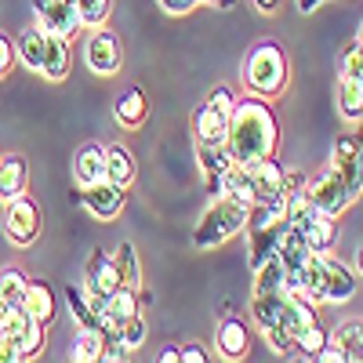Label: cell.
<instances>
[{
    "mask_svg": "<svg viewBox=\"0 0 363 363\" xmlns=\"http://www.w3.org/2000/svg\"><path fill=\"white\" fill-rule=\"evenodd\" d=\"M113 265H116V272H120V284L124 287H131V291H138V284H142V265H138V255H135V244H120L116 247V255H113Z\"/></svg>",
    "mask_w": 363,
    "mask_h": 363,
    "instance_id": "cell-28",
    "label": "cell"
},
{
    "mask_svg": "<svg viewBox=\"0 0 363 363\" xmlns=\"http://www.w3.org/2000/svg\"><path fill=\"white\" fill-rule=\"evenodd\" d=\"M4 338L18 342V349H22L26 359H37V356L44 352V345H48V327H44L40 320L29 316L26 306H18L15 316L8 320V327H4Z\"/></svg>",
    "mask_w": 363,
    "mask_h": 363,
    "instance_id": "cell-11",
    "label": "cell"
},
{
    "mask_svg": "<svg viewBox=\"0 0 363 363\" xmlns=\"http://www.w3.org/2000/svg\"><path fill=\"white\" fill-rule=\"evenodd\" d=\"M22 306V301H8V298H0V335H4V327H8V320L15 316V309Z\"/></svg>",
    "mask_w": 363,
    "mask_h": 363,
    "instance_id": "cell-44",
    "label": "cell"
},
{
    "mask_svg": "<svg viewBox=\"0 0 363 363\" xmlns=\"http://www.w3.org/2000/svg\"><path fill=\"white\" fill-rule=\"evenodd\" d=\"M157 363H182L178 345H164V349H160V356H157Z\"/></svg>",
    "mask_w": 363,
    "mask_h": 363,
    "instance_id": "cell-45",
    "label": "cell"
},
{
    "mask_svg": "<svg viewBox=\"0 0 363 363\" xmlns=\"http://www.w3.org/2000/svg\"><path fill=\"white\" fill-rule=\"evenodd\" d=\"M22 306L29 309V316L40 320V323L48 327V323L55 320V313H58V294H55V287H51L48 280H29Z\"/></svg>",
    "mask_w": 363,
    "mask_h": 363,
    "instance_id": "cell-19",
    "label": "cell"
},
{
    "mask_svg": "<svg viewBox=\"0 0 363 363\" xmlns=\"http://www.w3.org/2000/svg\"><path fill=\"white\" fill-rule=\"evenodd\" d=\"M251 4H255L262 15H272V11H280V4H284V0H251Z\"/></svg>",
    "mask_w": 363,
    "mask_h": 363,
    "instance_id": "cell-46",
    "label": "cell"
},
{
    "mask_svg": "<svg viewBox=\"0 0 363 363\" xmlns=\"http://www.w3.org/2000/svg\"><path fill=\"white\" fill-rule=\"evenodd\" d=\"M69 363H80V359H73V356H69Z\"/></svg>",
    "mask_w": 363,
    "mask_h": 363,
    "instance_id": "cell-49",
    "label": "cell"
},
{
    "mask_svg": "<svg viewBox=\"0 0 363 363\" xmlns=\"http://www.w3.org/2000/svg\"><path fill=\"white\" fill-rule=\"evenodd\" d=\"M73 69V51H69V40L62 37H51L48 33V48H44V62H40V73L48 80H66Z\"/></svg>",
    "mask_w": 363,
    "mask_h": 363,
    "instance_id": "cell-23",
    "label": "cell"
},
{
    "mask_svg": "<svg viewBox=\"0 0 363 363\" xmlns=\"http://www.w3.org/2000/svg\"><path fill=\"white\" fill-rule=\"evenodd\" d=\"M73 178L80 182V189L102 182V178H106V145H99V142L80 145V153H77V160H73Z\"/></svg>",
    "mask_w": 363,
    "mask_h": 363,
    "instance_id": "cell-16",
    "label": "cell"
},
{
    "mask_svg": "<svg viewBox=\"0 0 363 363\" xmlns=\"http://www.w3.org/2000/svg\"><path fill=\"white\" fill-rule=\"evenodd\" d=\"M309 203L320 211V215H327V218H338V215H345V211L352 207V196L345 193L342 178L327 167L316 182H309Z\"/></svg>",
    "mask_w": 363,
    "mask_h": 363,
    "instance_id": "cell-9",
    "label": "cell"
},
{
    "mask_svg": "<svg viewBox=\"0 0 363 363\" xmlns=\"http://www.w3.org/2000/svg\"><path fill=\"white\" fill-rule=\"evenodd\" d=\"M218 196L251 207V171L244 164H229L222 171V178H218Z\"/></svg>",
    "mask_w": 363,
    "mask_h": 363,
    "instance_id": "cell-24",
    "label": "cell"
},
{
    "mask_svg": "<svg viewBox=\"0 0 363 363\" xmlns=\"http://www.w3.org/2000/svg\"><path fill=\"white\" fill-rule=\"evenodd\" d=\"M135 313H138V291H131V287H116V291L102 301V306L95 309L102 330L116 327L120 320H128V316H135Z\"/></svg>",
    "mask_w": 363,
    "mask_h": 363,
    "instance_id": "cell-15",
    "label": "cell"
},
{
    "mask_svg": "<svg viewBox=\"0 0 363 363\" xmlns=\"http://www.w3.org/2000/svg\"><path fill=\"white\" fill-rule=\"evenodd\" d=\"M330 171L342 178V186L352 200H359V189H363V145L356 135H342L330 149Z\"/></svg>",
    "mask_w": 363,
    "mask_h": 363,
    "instance_id": "cell-8",
    "label": "cell"
},
{
    "mask_svg": "<svg viewBox=\"0 0 363 363\" xmlns=\"http://www.w3.org/2000/svg\"><path fill=\"white\" fill-rule=\"evenodd\" d=\"M294 233L306 240V247L313 255H330L335 244H338V218H327V215H320V211H313Z\"/></svg>",
    "mask_w": 363,
    "mask_h": 363,
    "instance_id": "cell-14",
    "label": "cell"
},
{
    "mask_svg": "<svg viewBox=\"0 0 363 363\" xmlns=\"http://www.w3.org/2000/svg\"><path fill=\"white\" fill-rule=\"evenodd\" d=\"M338 69H342V77H363V44H359V37L342 48Z\"/></svg>",
    "mask_w": 363,
    "mask_h": 363,
    "instance_id": "cell-36",
    "label": "cell"
},
{
    "mask_svg": "<svg viewBox=\"0 0 363 363\" xmlns=\"http://www.w3.org/2000/svg\"><path fill=\"white\" fill-rule=\"evenodd\" d=\"M363 327H359V320H349V323H342L335 335H330V345L335 349H342L349 359H356V363H363Z\"/></svg>",
    "mask_w": 363,
    "mask_h": 363,
    "instance_id": "cell-30",
    "label": "cell"
},
{
    "mask_svg": "<svg viewBox=\"0 0 363 363\" xmlns=\"http://www.w3.org/2000/svg\"><path fill=\"white\" fill-rule=\"evenodd\" d=\"M4 207H8V211H4V229H8V236H11V244H18V247L37 244V236H40V229H44V215H40L37 200H29V196L22 193V196L8 200Z\"/></svg>",
    "mask_w": 363,
    "mask_h": 363,
    "instance_id": "cell-6",
    "label": "cell"
},
{
    "mask_svg": "<svg viewBox=\"0 0 363 363\" xmlns=\"http://www.w3.org/2000/svg\"><path fill=\"white\" fill-rule=\"evenodd\" d=\"M313 363H356V359H349V356H345L342 349H335V345L327 342V345H323V349H320V352L313 356Z\"/></svg>",
    "mask_w": 363,
    "mask_h": 363,
    "instance_id": "cell-42",
    "label": "cell"
},
{
    "mask_svg": "<svg viewBox=\"0 0 363 363\" xmlns=\"http://www.w3.org/2000/svg\"><path fill=\"white\" fill-rule=\"evenodd\" d=\"M200 4H203V0H200ZM207 4H218V0H207ZM222 4H229V0H222Z\"/></svg>",
    "mask_w": 363,
    "mask_h": 363,
    "instance_id": "cell-48",
    "label": "cell"
},
{
    "mask_svg": "<svg viewBox=\"0 0 363 363\" xmlns=\"http://www.w3.org/2000/svg\"><path fill=\"white\" fill-rule=\"evenodd\" d=\"M18 62V51H15V40L8 33H0V80H8L11 69Z\"/></svg>",
    "mask_w": 363,
    "mask_h": 363,
    "instance_id": "cell-38",
    "label": "cell"
},
{
    "mask_svg": "<svg viewBox=\"0 0 363 363\" xmlns=\"http://www.w3.org/2000/svg\"><path fill=\"white\" fill-rule=\"evenodd\" d=\"M244 225H247V203H236V200L218 196L200 215V222L193 229V247L196 251H215V247L225 244V240H233Z\"/></svg>",
    "mask_w": 363,
    "mask_h": 363,
    "instance_id": "cell-3",
    "label": "cell"
},
{
    "mask_svg": "<svg viewBox=\"0 0 363 363\" xmlns=\"http://www.w3.org/2000/svg\"><path fill=\"white\" fill-rule=\"evenodd\" d=\"M225 124H229V116L218 113V109H211L207 102H200L193 109V131H196L200 145H222L225 142Z\"/></svg>",
    "mask_w": 363,
    "mask_h": 363,
    "instance_id": "cell-18",
    "label": "cell"
},
{
    "mask_svg": "<svg viewBox=\"0 0 363 363\" xmlns=\"http://www.w3.org/2000/svg\"><path fill=\"white\" fill-rule=\"evenodd\" d=\"M66 301H69V309H73V316H77V323H80V327H102V323H99V316L91 313V306H87L84 291L66 287Z\"/></svg>",
    "mask_w": 363,
    "mask_h": 363,
    "instance_id": "cell-37",
    "label": "cell"
},
{
    "mask_svg": "<svg viewBox=\"0 0 363 363\" xmlns=\"http://www.w3.org/2000/svg\"><path fill=\"white\" fill-rule=\"evenodd\" d=\"M182 352V363H211V352L203 349V342H186V345H178Z\"/></svg>",
    "mask_w": 363,
    "mask_h": 363,
    "instance_id": "cell-40",
    "label": "cell"
},
{
    "mask_svg": "<svg viewBox=\"0 0 363 363\" xmlns=\"http://www.w3.org/2000/svg\"><path fill=\"white\" fill-rule=\"evenodd\" d=\"M327 342H330V335H327V327H323L320 316H316L313 323H306V327H301L298 335H294V352H301V356H309V359H313Z\"/></svg>",
    "mask_w": 363,
    "mask_h": 363,
    "instance_id": "cell-31",
    "label": "cell"
},
{
    "mask_svg": "<svg viewBox=\"0 0 363 363\" xmlns=\"http://www.w3.org/2000/svg\"><path fill=\"white\" fill-rule=\"evenodd\" d=\"M116 287H124V284H120V272L113 265V255H106L102 247H95V251H91V258H87V269H84V298H87L91 313H95Z\"/></svg>",
    "mask_w": 363,
    "mask_h": 363,
    "instance_id": "cell-4",
    "label": "cell"
},
{
    "mask_svg": "<svg viewBox=\"0 0 363 363\" xmlns=\"http://www.w3.org/2000/svg\"><path fill=\"white\" fill-rule=\"evenodd\" d=\"M26 186H29V164H26V157H18V153L0 157V200L8 203V200L22 196Z\"/></svg>",
    "mask_w": 363,
    "mask_h": 363,
    "instance_id": "cell-20",
    "label": "cell"
},
{
    "mask_svg": "<svg viewBox=\"0 0 363 363\" xmlns=\"http://www.w3.org/2000/svg\"><path fill=\"white\" fill-rule=\"evenodd\" d=\"M128 189H120V186H113V182H95V186H84V193H80V203L87 207V215H95L99 222H113L120 211H124V196Z\"/></svg>",
    "mask_w": 363,
    "mask_h": 363,
    "instance_id": "cell-13",
    "label": "cell"
},
{
    "mask_svg": "<svg viewBox=\"0 0 363 363\" xmlns=\"http://www.w3.org/2000/svg\"><path fill=\"white\" fill-rule=\"evenodd\" d=\"M269 291H284V265L280 258H269L255 269V294H269Z\"/></svg>",
    "mask_w": 363,
    "mask_h": 363,
    "instance_id": "cell-33",
    "label": "cell"
},
{
    "mask_svg": "<svg viewBox=\"0 0 363 363\" xmlns=\"http://www.w3.org/2000/svg\"><path fill=\"white\" fill-rule=\"evenodd\" d=\"M157 4H160L167 15H189V11L200 4V0H157Z\"/></svg>",
    "mask_w": 363,
    "mask_h": 363,
    "instance_id": "cell-43",
    "label": "cell"
},
{
    "mask_svg": "<svg viewBox=\"0 0 363 363\" xmlns=\"http://www.w3.org/2000/svg\"><path fill=\"white\" fill-rule=\"evenodd\" d=\"M26 287H29V277H26L22 269H15V265L0 269V298L22 301V298H26Z\"/></svg>",
    "mask_w": 363,
    "mask_h": 363,
    "instance_id": "cell-34",
    "label": "cell"
},
{
    "mask_svg": "<svg viewBox=\"0 0 363 363\" xmlns=\"http://www.w3.org/2000/svg\"><path fill=\"white\" fill-rule=\"evenodd\" d=\"M284 306H287V294L284 291H269V294H255L251 298V323L262 330H272L284 323Z\"/></svg>",
    "mask_w": 363,
    "mask_h": 363,
    "instance_id": "cell-17",
    "label": "cell"
},
{
    "mask_svg": "<svg viewBox=\"0 0 363 363\" xmlns=\"http://www.w3.org/2000/svg\"><path fill=\"white\" fill-rule=\"evenodd\" d=\"M196 153H200V167H203V178H207V193L218 196V178L233 164L229 153H225V145H200Z\"/></svg>",
    "mask_w": 363,
    "mask_h": 363,
    "instance_id": "cell-25",
    "label": "cell"
},
{
    "mask_svg": "<svg viewBox=\"0 0 363 363\" xmlns=\"http://www.w3.org/2000/svg\"><path fill=\"white\" fill-rule=\"evenodd\" d=\"M225 153L233 164H258L265 157H277L280 149V120L272 113L269 99L247 95L240 99L229 113V124H225Z\"/></svg>",
    "mask_w": 363,
    "mask_h": 363,
    "instance_id": "cell-1",
    "label": "cell"
},
{
    "mask_svg": "<svg viewBox=\"0 0 363 363\" xmlns=\"http://www.w3.org/2000/svg\"><path fill=\"white\" fill-rule=\"evenodd\" d=\"M106 349V330L102 327H80V335L73 342V359L80 363H95Z\"/></svg>",
    "mask_w": 363,
    "mask_h": 363,
    "instance_id": "cell-29",
    "label": "cell"
},
{
    "mask_svg": "<svg viewBox=\"0 0 363 363\" xmlns=\"http://www.w3.org/2000/svg\"><path fill=\"white\" fill-rule=\"evenodd\" d=\"M215 352L225 363H240L251 352V323L240 316H225L215 330Z\"/></svg>",
    "mask_w": 363,
    "mask_h": 363,
    "instance_id": "cell-12",
    "label": "cell"
},
{
    "mask_svg": "<svg viewBox=\"0 0 363 363\" xmlns=\"http://www.w3.org/2000/svg\"><path fill=\"white\" fill-rule=\"evenodd\" d=\"M84 62L91 73L99 77H113L120 73V66H124V48H120V37L113 33V29L106 26H95L91 29V37L84 44Z\"/></svg>",
    "mask_w": 363,
    "mask_h": 363,
    "instance_id": "cell-5",
    "label": "cell"
},
{
    "mask_svg": "<svg viewBox=\"0 0 363 363\" xmlns=\"http://www.w3.org/2000/svg\"><path fill=\"white\" fill-rule=\"evenodd\" d=\"M211 109H218V113H233V106H236V95H233V87H215V91H211V95L203 99Z\"/></svg>",
    "mask_w": 363,
    "mask_h": 363,
    "instance_id": "cell-39",
    "label": "cell"
},
{
    "mask_svg": "<svg viewBox=\"0 0 363 363\" xmlns=\"http://www.w3.org/2000/svg\"><path fill=\"white\" fill-rule=\"evenodd\" d=\"M247 171H251V203L280 207L287 189V167L277 157H265L258 164H247Z\"/></svg>",
    "mask_w": 363,
    "mask_h": 363,
    "instance_id": "cell-7",
    "label": "cell"
},
{
    "mask_svg": "<svg viewBox=\"0 0 363 363\" xmlns=\"http://www.w3.org/2000/svg\"><path fill=\"white\" fill-rule=\"evenodd\" d=\"M73 8H77V18L80 26H102L109 18V8H113V0H73Z\"/></svg>",
    "mask_w": 363,
    "mask_h": 363,
    "instance_id": "cell-35",
    "label": "cell"
},
{
    "mask_svg": "<svg viewBox=\"0 0 363 363\" xmlns=\"http://www.w3.org/2000/svg\"><path fill=\"white\" fill-rule=\"evenodd\" d=\"M338 109L349 124H359V116H363V77H342L338 80Z\"/></svg>",
    "mask_w": 363,
    "mask_h": 363,
    "instance_id": "cell-26",
    "label": "cell"
},
{
    "mask_svg": "<svg viewBox=\"0 0 363 363\" xmlns=\"http://www.w3.org/2000/svg\"><path fill=\"white\" fill-rule=\"evenodd\" d=\"M138 174V164H135V153L128 145H106V182H113V186L120 189H131V182Z\"/></svg>",
    "mask_w": 363,
    "mask_h": 363,
    "instance_id": "cell-21",
    "label": "cell"
},
{
    "mask_svg": "<svg viewBox=\"0 0 363 363\" xmlns=\"http://www.w3.org/2000/svg\"><path fill=\"white\" fill-rule=\"evenodd\" d=\"M244 80L247 91L258 99H277L287 91L291 80V66H287V55L277 40H258L247 51V62H244Z\"/></svg>",
    "mask_w": 363,
    "mask_h": 363,
    "instance_id": "cell-2",
    "label": "cell"
},
{
    "mask_svg": "<svg viewBox=\"0 0 363 363\" xmlns=\"http://www.w3.org/2000/svg\"><path fill=\"white\" fill-rule=\"evenodd\" d=\"M44 48H48V33L37 26V29H26V33L18 37V44H15V51H18V58L33 69V73H40V62H44Z\"/></svg>",
    "mask_w": 363,
    "mask_h": 363,
    "instance_id": "cell-27",
    "label": "cell"
},
{
    "mask_svg": "<svg viewBox=\"0 0 363 363\" xmlns=\"http://www.w3.org/2000/svg\"><path fill=\"white\" fill-rule=\"evenodd\" d=\"M109 335H113L120 345H128L131 352L142 349V342H145V320H142V313H135V316H128V320H120L116 327H109Z\"/></svg>",
    "mask_w": 363,
    "mask_h": 363,
    "instance_id": "cell-32",
    "label": "cell"
},
{
    "mask_svg": "<svg viewBox=\"0 0 363 363\" xmlns=\"http://www.w3.org/2000/svg\"><path fill=\"white\" fill-rule=\"evenodd\" d=\"M113 116L120 128H142L149 116V99L142 87H124V95L113 102Z\"/></svg>",
    "mask_w": 363,
    "mask_h": 363,
    "instance_id": "cell-22",
    "label": "cell"
},
{
    "mask_svg": "<svg viewBox=\"0 0 363 363\" xmlns=\"http://www.w3.org/2000/svg\"><path fill=\"white\" fill-rule=\"evenodd\" d=\"M0 363H29V359L22 356L18 342H11V338H4V335H0Z\"/></svg>",
    "mask_w": 363,
    "mask_h": 363,
    "instance_id": "cell-41",
    "label": "cell"
},
{
    "mask_svg": "<svg viewBox=\"0 0 363 363\" xmlns=\"http://www.w3.org/2000/svg\"><path fill=\"white\" fill-rule=\"evenodd\" d=\"M33 11L40 18V29L51 37L73 40L80 33V18H77L73 0H33Z\"/></svg>",
    "mask_w": 363,
    "mask_h": 363,
    "instance_id": "cell-10",
    "label": "cell"
},
{
    "mask_svg": "<svg viewBox=\"0 0 363 363\" xmlns=\"http://www.w3.org/2000/svg\"><path fill=\"white\" fill-rule=\"evenodd\" d=\"M320 4H323V0H298V8H301V11H316Z\"/></svg>",
    "mask_w": 363,
    "mask_h": 363,
    "instance_id": "cell-47",
    "label": "cell"
}]
</instances>
